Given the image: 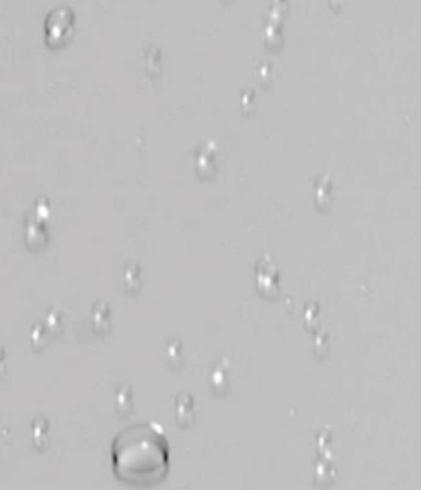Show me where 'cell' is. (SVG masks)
I'll return each mask as SVG.
<instances>
[{"instance_id":"6da1fadb","label":"cell","mask_w":421,"mask_h":490,"mask_svg":"<svg viewBox=\"0 0 421 490\" xmlns=\"http://www.w3.org/2000/svg\"><path fill=\"white\" fill-rule=\"evenodd\" d=\"M169 469V444L163 431L150 423L127 427L113 443V471L127 485H155Z\"/></svg>"}]
</instances>
